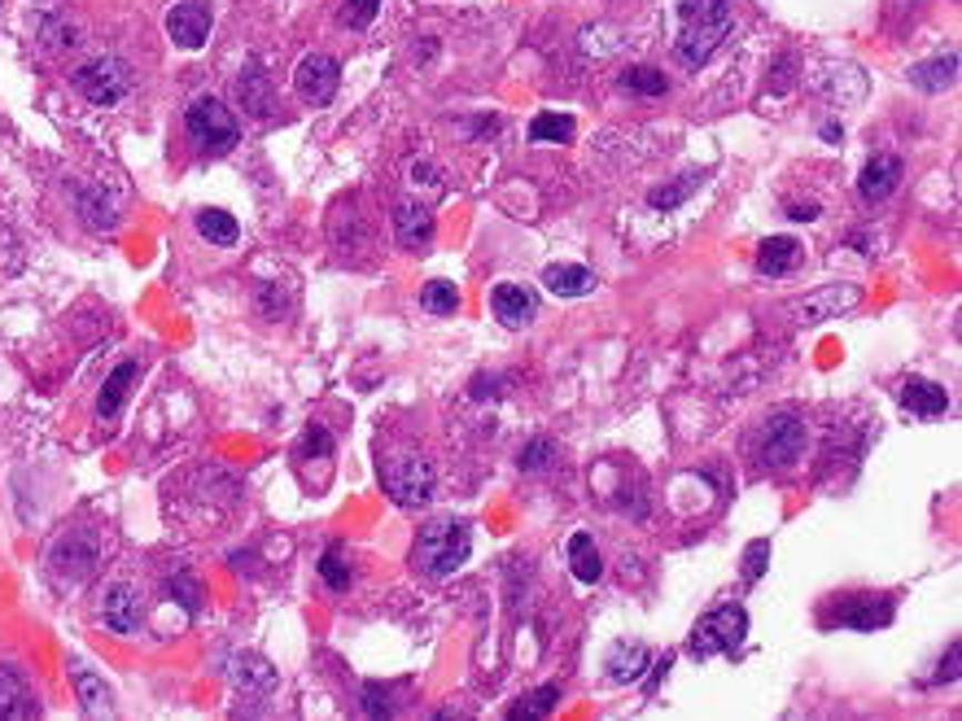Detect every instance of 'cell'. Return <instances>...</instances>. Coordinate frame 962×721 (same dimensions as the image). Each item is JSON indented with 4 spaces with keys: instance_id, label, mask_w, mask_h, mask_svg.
I'll list each match as a JSON object with an SVG mask.
<instances>
[{
    "instance_id": "cell-1",
    "label": "cell",
    "mask_w": 962,
    "mask_h": 721,
    "mask_svg": "<svg viewBox=\"0 0 962 721\" xmlns=\"http://www.w3.org/2000/svg\"><path fill=\"white\" fill-rule=\"evenodd\" d=\"M736 27L731 0H678V40H674V58L691 71L709 67V58L727 44Z\"/></svg>"
},
{
    "instance_id": "cell-2",
    "label": "cell",
    "mask_w": 962,
    "mask_h": 721,
    "mask_svg": "<svg viewBox=\"0 0 962 721\" xmlns=\"http://www.w3.org/2000/svg\"><path fill=\"white\" fill-rule=\"evenodd\" d=\"M473 556V529L464 520H429L412 542V565L429 577H450Z\"/></svg>"
},
{
    "instance_id": "cell-3",
    "label": "cell",
    "mask_w": 962,
    "mask_h": 721,
    "mask_svg": "<svg viewBox=\"0 0 962 721\" xmlns=\"http://www.w3.org/2000/svg\"><path fill=\"white\" fill-rule=\"evenodd\" d=\"M381 481H385V495L398 507H425L434 499L438 473H434L429 455H421V450H389L381 459Z\"/></svg>"
},
{
    "instance_id": "cell-4",
    "label": "cell",
    "mask_w": 962,
    "mask_h": 721,
    "mask_svg": "<svg viewBox=\"0 0 962 721\" xmlns=\"http://www.w3.org/2000/svg\"><path fill=\"white\" fill-rule=\"evenodd\" d=\"M748 639V612L740 603H722L713 612H705L691 630V656L709 660V656H736Z\"/></svg>"
},
{
    "instance_id": "cell-5",
    "label": "cell",
    "mask_w": 962,
    "mask_h": 721,
    "mask_svg": "<svg viewBox=\"0 0 962 721\" xmlns=\"http://www.w3.org/2000/svg\"><path fill=\"white\" fill-rule=\"evenodd\" d=\"M184 132H189V141L198 144L202 153H227L241 141V128H236L232 110L223 105L220 97H198L184 110Z\"/></svg>"
},
{
    "instance_id": "cell-6",
    "label": "cell",
    "mask_w": 962,
    "mask_h": 721,
    "mask_svg": "<svg viewBox=\"0 0 962 721\" xmlns=\"http://www.w3.org/2000/svg\"><path fill=\"white\" fill-rule=\"evenodd\" d=\"M892 617H897V599H892V595H867V590H858V595L836 599V603L822 612V626L875 634V630H889Z\"/></svg>"
},
{
    "instance_id": "cell-7",
    "label": "cell",
    "mask_w": 962,
    "mask_h": 721,
    "mask_svg": "<svg viewBox=\"0 0 962 721\" xmlns=\"http://www.w3.org/2000/svg\"><path fill=\"white\" fill-rule=\"evenodd\" d=\"M71 83L88 105L110 110V105H119V101L132 92V67H128L123 58H92V62H83V67L71 74Z\"/></svg>"
},
{
    "instance_id": "cell-8",
    "label": "cell",
    "mask_w": 962,
    "mask_h": 721,
    "mask_svg": "<svg viewBox=\"0 0 962 721\" xmlns=\"http://www.w3.org/2000/svg\"><path fill=\"white\" fill-rule=\"evenodd\" d=\"M801 455H806V420H797L792 412H774V416L761 425V437H757V459H761V468L783 473V468H792Z\"/></svg>"
},
{
    "instance_id": "cell-9",
    "label": "cell",
    "mask_w": 962,
    "mask_h": 721,
    "mask_svg": "<svg viewBox=\"0 0 962 721\" xmlns=\"http://www.w3.org/2000/svg\"><path fill=\"white\" fill-rule=\"evenodd\" d=\"M342 88V62L333 53H306L294 71V92L306 105H328Z\"/></svg>"
},
{
    "instance_id": "cell-10",
    "label": "cell",
    "mask_w": 962,
    "mask_h": 721,
    "mask_svg": "<svg viewBox=\"0 0 962 721\" xmlns=\"http://www.w3.org/2000/svg\"><path fill=\"white\" fill-rule=\"evenodd\" d=\"M814 92L827 105H840V110L862 105L867 101V71L853 67V62H827L814 74Z\"/></svg>"
},
{
    "instance_id": "cell-11",
    "label": "cell",
    "mask_w": 962,
    "mask_h": 721,
    "mask_svg": "<svg viewBox=\"0 0 962 721\" xmlns=\"http://www.w3.org/2000/svg\"><path fill=\"white\" fill-rule=\"evenodd\" d=\"M211 27H215V13H211L206 0H184V4H175V9L166 13V35H171V44L184 49V53H198V49L211 40Z\"/></svg>"
},
{
    "instance_id": "cell-12",
    "label": "cell",
    "mask_w": 962,
    "mask_h": 721,
    "mask_svg": "<svg viewBox=\"0 0 962 721\" xmlns=\"http://www.w3.org/2000/svg\"><path fill=\"white\" fill-rule=\"evenodd\" d=\"M101 621H105V630H114V634H136L141 621H145V599H141V590H136L132 581H114V586L105 590V599H101Z\"/></svg>"
},
{
    "instance_id": "cell-13",
    "label": "cell",
    "mask_w": 962,
    "mask_h": 721,
    "mask_svg": "<svg viewBox=\"0 0 962 721\" xmlns=\"http://www.w3.org/2000/svg\"><path fill=\"white\" fill-rule=\"evenodd\" d=\"M862 302V288L853 285H831V288H818L810 297H801V302H792L788 311H792V319H801V324H818V319H831V315H844V311H853Z\"/></svg>"
},
{
    "instance_id": "cell-14",
    "label": "cell",
    "mask_w": 962,
    "mask_h": 721,
    "mask_svg": "<svg viewBox=\"0 0 962 721\" xmlns=\"http://www.w3.org/2000/svg\"><path fill=\"white\" fill-rule=\"evenodd\" d=\"M389 223H394V241L407 245V250H425V245L434 241V232H438L434 215H429L421 202H394Z\"/></svg>"
},
{
    "instance_id": "cell-15",
    "label": "cell",
    "mask_w": 962,
    "mask_h": 721,
    "mask_svg": "<svg viewBox=\"0 0 962 721\" xmlns=\"http://www.w3.org/2000/svg\"><path fill=\"white\" fill-rule=\"evenodd\" d=\"M92 565H97V534H88V529H79L53 547V573L58 577L79 581V577L92 573Z\"/></svg>"
},
{
    "instance_id": "cell-16",
    "label": "cell",
    "mask_w": 962,
    "mask_h": 721,
    "mask_svg": "<svg viewBox=\"0 0 962 721\" xmlns=\"http://www.w3.org/2000/svg\"><path fill=\"white\" fill-rule=\"evenodd\" d=\"M901 171H905V162H901L897 153H875V158L862 166V175H858L862 202H884V197H892L897 184H901Z\"/></svg>"
},
{
    "instance_id": "cell-17",
    "label": "cell",
    "mask_w": 962,
    "mask_h": 721,
    "mask_svg": "<svg viewBox=\"0 0 962 721\" xmlns=\"http://www.w3.org/2000/svg\"><path fill=\"white\" fill-rule=\"evenodd\" d=\"M901 407L914 420H936L950 412V394L928 376H910V380H901Z\"/></svg>"
},
{
    "instance_id": "cell-18",
    "label": "cell",
    "mask_w": 962,
    "mask_h": 721,
    "mask_svg": "<svg viewBox=\"0 0 962 721\" xmlns=\"http://www.w3.org/2000/svg\"><path fill=\"white\" fill-rule=\"evenodd\" d=\"M490 311H495V319H499L504 328H525V324H534V315H538V297L525 285H499L490 293Z\"/></svg>"
},
{
    "instance_id": "cell-19",
    "label": "cell",
    "mask_w": 962,
    "mask_h": 721,
    "mask_svg": "<svg viewBox=\"0 0 962 721\" xmlns=\"http://www.w3.org/2000/svg\"><path fill=\"white\" fill-rule=\"evenodd\" d=\"M227 678H232V687L245 691V695H272V691H276V669H272L263 656H254V651L232 656Z\"/></svg>"
},
{
    "instance_id": "cell-20",
    "label": "cell",
    "mask_w": 962,
    "mask_h": 721,
    "mask_svg": "<svg viewBox=\"0 0 962 721\" xmlns=\"http://www.w3.org/2000/svg\"><path fill=\"white\" fill-rule=\"evenodd\" d=\"M36 713H40V704H36L27 678H22L13 664H0V718L27 721V718H36Z\"/></svg>"
},
{
    "instance_id": "cell-21",
    "label": "cell",
    "mask_w": 962,
    "mask_h": 721,
    "mask_svg": "<svg viewBox=\"0 0 962 721\" xmlns=\"http://www.w3.org/2000/svg\"><path fill=\"white\" fill-rule=\"evenodd\" d=\"M71 682H74V695H79V709H83L88 718H110V713H114L105 678H97L83 660H71Z\"/></svg>"
},
{
    "instance_id": "cell-22",
    "label": "cell",
    "mask_w": 962,
    "mask_h": 721,
    "mask_svg": "<svg viewBox=\"0 0 962 721\" xmlns=\"http://www.w3.org/2000/svg\"><path fill=\"white\" fill-rule=\"evenodd\" d=\"M236 97L241 105L254 114V119H272L276 114V97H272V83H267V71L259 62H250L241 79H236Z\"/></svg>"
},
{
    "instance_id": "cell-23",
    "label": "cell",
    "mask_w": 962,
    "mask_h": 721,
    "mask_svg": "<svg viewBox=\"0 0 962 721\" xmlns=\"http://www.w3.org/2000/svg\"><path fill=\"white\" fill-rule=\"evenodd\" d=\"M136 376H141V363L136 359L119 363V367L105 376V385H101V394H97V420H114V416L123 412V398H128V389H132Z\"/></svg>"
},
{
    "instance_id": "cell-24",
    "label": "cell",
    "mask_w": 962,
    "mask_h": 721,
    "mask_svg": "<svg viewBox=\"0 0 962 721\" xmlns=\"http://www.w3.org/2000/svg\"><path fill=\"white\" fill-rule=\"evenodd\" d=\"M543 288L556 297H587V293H595V272L583 263H551L543 272Z\"/></svg>"
},
{
    "instance_id": "cell-25",
    "label": "cell",
    "mask_w": 962,
    "mask_h": 721,
    "mask_svg": "<svg viewBox=\"0 0 962 721\" xmlns=\"http://www.w3.org/2000/svg\"><path fill=\"white\" fill-rule=\"evenodd\" d=\"M910 83H914L919 92H932V97L950 92V88L959 83V53H941V58H932V62L910 67Z\"/></svg>"
},
{
    "instance_id": "cell-26",
    "label": "cell",
    "mask_w": 962,
    "mask_h": 721,
    "mask_svg": "<svg viewBox=\"0 0 962 721\" xmlns=\"http://www.w3.org/2000/svg\"><path fill=\"white\" fill-rule=\"evenodd\" d=\"M797 263H801V245L792 236H770L757 250V272L761 276H788Z\"/></svg>"
},
{
    "instance_id": "cell-27",
    "label": "cell",
    "mask_w": 962,
    "mask_h": 721,
    "mask_svg": "<svg viewBox=\"0 0 962 721\" xmlns=\"http://www.w3.org/2000/svg\"><path fill=\"white\" fill-rule=\"evenodd\" d=\"M652 669V651L644 643H617L608 651V678L612 682H639Z\"/></svg>"
},
{
    "instance_id": "cell-28",
    "label": "cell",
    "mask_w": 962,
    "mask_h": 721,
    "mask_svg": "<svg viewBox=\"0 0 962 721\" xmlns=\"http://www.w3.org/2000/svg\"><path fill=\"white\" fill-rule=\"evenodd\" d=\"M705 180H709V171H682L678 180L657 184V189L648 193V206H652V211H661V215H666V211H678V206H682V202H687V197H691V193H696Z\"/></svg>"
},
{
    "instance_id": "cell-29",
    "label": "cell",
    "mask_w": 962,
    "mask_h": 721,
    "mask_svg": "<svg viewBox=\"0 0 962 721\" xmlns=\"http://www.w3.org/2000/svg\"><path fill=\"white\" fill-rule=\"evenodd\" d=\"M569 569H574V577H578L583 586H595V581L604 577V556H599L591 534H574V538H569Z\"/></svg>"
},
{
    "instance_id": "cell-30",
    "label": "cell",
    "mask_w": 962,
    "mask_h": 721,
    "mask_svg": "<svg viewBox=\"0 0 962 721\" xmlns=\"http://www.w3.org/2000/svg\"><path fill=\"white\" fill-rule=\"evenodd\" d=\"M198 236L202 241H211V245H220V250H227V245H236L241 241V223L227 215V211H220V206H206V211H198Z\"/></svg>"
},
{
    "instance_id": "cell-31",
    "label": "cell",
    "mask_w": 962,
    "mask_h": 721,
    "mask_svg": "<svg viewBox=\"0 0 962 721\" xmlns=\"http://www.w3.org/2000/svg\"><path fill=\"white\" fill-rule=\"evenodd\" d=\"M79 215L92 232H114L119 227V211H114V197H105L101 189H83L79 193Z\"/></svg>"
},
{
    "instance_id": "cell-32",
    "label": "cell",
    "mask_w": 962,
    "mask_h": 721,
    "mask_svg": "<svg viewBox=\"0 0 962 721\" xmlns=\"http://www.w3.org/2000/svg\"><path fill=\"white\" fill-rule=\"evenodd\" d=\"M574 136H578V123H574L569 114L543 110V114H534V123H529V141L534 144H569Z\"/></svg>"
},
{
    "instance_id": "cell-33",
    "label": "cell",
    "mask_w": 962,
    "mask_h": 721,
    "mask_svg": "<svg viewBox=\"0 0 962 721\" xmlns=\"http://www.w3.org/2000/svg\"><path fill=\"white\" fill-rule=\"evenodd\" d=\"M621 88H626V92H639V97H666L669 79H666V71H657V67H630V71H621Z\"/></svg>"
},
{
    "instance_id": "cell-34",
    "label": "cell",
    "mask_w": 962,
    "mask_h": 721,
    "mask_svg": "<svg viewBox=\"0 0 962 721\" xmlns=\"http://www.w3.org/2000/svg\"><path fill=\"white\" fill-rule=\"evenodd\" d=\"M36 31H40V44L53 49V53H58V49H71L74 40H79L71 22H62V18H53V13H40V18H36Z\"/></svg>"
},
{
    "instance_id": "cell-35",
    "label": "cell",
    "mask_w": 962,
    "mask_h": 721,
    "mask_svg": "<svg viewBox=\"0 0 962 721\" xmlns=\"http://www.w3.org/2000/svg\"><path fill=\"white\" fill-rule=\"evenodd\" d=\"M556 700H560V682H547V687H538L520 709L508 713V721H525V718H547L551 709H556Z\"/></svg>"
},
{
    "instance_id": "cell-36",
    "label": "cell",
    "mask_w": 962,
    "mask_h": 721,
    "mask_svg": "<svg viewBox=\"0 0 962 721\" xmlns=\"http://www.w3.org/2000/svg\"><path fill=\"white\" fill-rule=\"evenodd\" d=\"M320 577L333 586V590H346L351 586V560H346V551H342V542H333L328 551H324V560H320Z\"/></svg>"
},
{
    "instance_id": "cell-37",
    "label": "cell",
    "mask_w": 962,
    "mask_h": 721,
    "mask_svg": "<svg viewBox=\"0 0 962 721\" xmlns=\"http://www.w3.org/2000/svg\"><path fill=\"white\" fill-rule=\"evenodd\" d=\"M551 459H556V441L551 437H534V441H525L520 446V473H543V468H551Z\"/></svg>"
},
{
    "instance_id": "cell-38",
    "label": "cell",
    "mask_w": 962,
    "mask_h": 721,
    "mask_svg": "<svg viewBox=\"0 0 962 721\" xmlns=\"http://www.w3.org/2000/svg\"><path fill=\"white\" fill-rule=\"evenodd\" d=\"M421 302H425L434 315H455V311H459V288L450 285V281H429L425 293H421Z\"/></svg>"
},
{
    "instance_id": "cell-39",
    "label": "cell",
    "mask_w": 962,
    "mask_h": 721,
    "mask_svg": "<svg viewBox=\"0 0 962 721\" xmlns=\"http://www.w3.org/2000/svg\"><path fill=\"white\" fill-rule=\"evenodd\" d=\"M381 13V0H342V9H337V22L342 27H351V31H364L372 27V18Z\"/></svg>"
},
{
    "instance_id": "cell-40",
    "label": "cell",
    "mask_w": 962,
    "mask_h": 721,
    "mask_svg": "<svg viewBox=\"0 0 962 721\" xmlns=\"http://www.w3.org/2000/svg\"><path fill=\"white\" fill-rule=\"evenodd\" d=\"M328 455H333V433L324 425H306L297 441V459H328Z\"/></svg>"
},
{
    "instance_id": "cell-41",
    "label": "cell",
    "mask_w": 962,
    "mask_h": 721,
    "mask_svg": "<svg viewBox=\"0 0 962 721\" xmlns=\"http://www.w3.org/2000/svg\"><path fill=\"white\" fill-rule=\"evenodd\" d=\"M766 565H770V538H757V542H748V547H743V581H748V586H752V581H761Z\"/></svg>"
},
{
    "instance_id": "cell-42",
    "label": "cell",
    "mask_w": 962,
    "mask_h": 721,
    "mask_svg": "<svg viewBox=\"0 0 962 721\" xmlns=\"http://www.w3.org/2000/svg\"><path fill=\"white\" fill-rule=\"evenodd\" d=\"M166 590H171V599H180L189 612H198V608H202V599H198V595H202V586L193 581V573H189V569H180V573L171 577V581H166Z\"/></svg>"
},
{
    "instance_id": "cell-43",
    "label": "cell",
    "mask_w": 962,
    "mask_h": 721,
    "mask_svg": "<svg viewBox=\"0 0 962 721\" xmlns=\"http://www.w3.org/2000/svg\"><path fill=\"white\" fill-rule=\"evenodd\" d=\"M412 184H416V189H421V184H425V189H443L438 166H434V162H412Z\"/></svg>"
},
{
    "instance_id": "cell-44",
    "label": "cell",
    "mask_w": 962,
    "mask_h": 721,
    "mask_svg": "<svg viewBox=\"0 0 962 721\" xmlns=\"http://www.w3.org/2000/svg\"><path fill=\"white\" fill-rule=\"evenodd\" d=\"M364 713H368V718H389V713H394L389 700H381V687H368V691H364Z\"/></svg>"
},
{
    "instance_id": "cell-45",
    "label": "cell",
    "mask_w": 962,
    "mask_h": 721,
    "mask_svg": "<svg viewBox=\"0 0 962 721\" xmlns=\"http://www.w3.org/2000/svg\"><path fill=\"white\" fill-rule=\"evenodd\" d=\"M936 682H959V643H950V656L941 660V673Z\"/></svg>"
},
{
    "instance_id": "cell-46",
    "label": "cell",
    "mask_w": 962,
    "mask_h": 721,
    "mask_svg": "<svg viewBox=\"0 0 962 721\" xmlns=\"http://www.w3.org/2000/svg\"><path fill=\"white\" fill-rule=\"evenodd\" d=\"M818 215H822L818 202H792V206H788V219H797V223H814Z\"/></svg>"
},
{
    "instance_id": "cell-47",
    "label": "cell",
    "mask_w": 962,
    "mask_h": 721,
    "mask_svg": "<svg viewBox=\"0 0 962 721\" xmlns=\"http://www.w3.org/2000/svg\"><path fill=\"white\" fill-rule=\"evenodd\" d=\"M495 394H499V376H486V372H482V376L473 380V398H495Z\"/></svg>"
},
{
    "instance_id": "cell-48",
    "label": "cell",
    "mask_w": 962,
    "mask_h": 721,
    "mask_svg": "<svg viewBox=\"0 0 962 721\" xmlns=\"http://www.w3.org/2000/svg\"><path fill=\"white\" fill-rule=\"evenodd\" d=\"M840 136H844V128H840V123H822V141H827V144H836V141H840Z\"/></svg>"
}]
</instances>
